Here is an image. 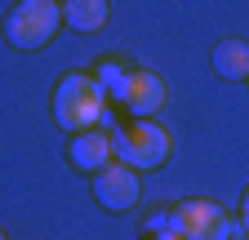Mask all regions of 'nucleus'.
I'll return each mask as SVG.
<instances>
[{
	"instance_id": "nucleus-1",
	"label": "nucleus",
	"mask_w": 249,
	"mask_h": 240,
	"mask_svg": "<svg viewBox=\"0 0 249 240\" xmlns=\"http://www.w3.org/2000/svg\"><path fill=\"white\" fill-rule=\"evenodd\" d=\"M53 120L67 134H85L98 129L107 120V94L93 80V71H67L53 89Z\"/></svg>"
},
{
	"instance_id": "nucleus-2",
	"label": "nucleus",
	"mask_w": 249,
	"mask_h": 240,
	"mask_svg": "<svg viewBox=\"0 0 249 240\" xmlns=\"http://www.w3.org/2000/svg\"><path fill=\"white\" fill-rule=\"evenodd\" d=\"M62 27V5L58 0H18L5 18V40L14 49H45Z\"/></svg>"
},
{
	"instance_id": "nucleus-3",
	"label": "nucleus",
	"mask_w": 249,
	"mask_h": 240,
	"mask_svg": "<svg viewBox=\"0 0 249 240\" xmlns=\"http://www.w3.org/2000/svg\"><path fill=\"white\" fill-rule=\"evenodd\" d=\"M169 129L156 120H134L129 129H116V160L129 169H160L169 160Z\"/></svg>"
},
{
	"instance_id": "nucleus-4",
	"label": "nucleus",
	"mask_w": 249,
	"mask_h": 240,
	"mask_svg": "<svg viewBox=\"0 0 249 240\" xmlns=\"http://www.w3.org/2000/svg\"><path fill=\"white\" fill-rule=\"evenodd\" d=\"M169 231L182 240H231L236 227L213 200H178L169 209Z\"/></svg>"
},
{
	"instance_id": "nucleus-5",
	"label": "nucleus",
	"mask_w": 249,
	"mask_h": 240,
	"mask_svg": "<svg viewBox=\"0 0 249 240\" xmlns=\"http://www.w3.org/2000/svg\"><path fill=\"white\" fill-rule=\"evenodd\" d=\"M138 191H142L138 169L120 165V160H111L107 169L93 173V200H98L103 209H111V214H124V209H134V205H138Z\"/></svg>"
},
{
	"instance_id": "nucleus-6",
	"label": "nucleus",
	"mask_w": 249,
	"mask_h": 240,
	"mask_svg": "<svg viewBox=\"0 0 249 240\" xmlns=\"http://www.w3.org/2000/svg\"><path fill=\"white\" fill-rule=\"evenodd\" d=\"M169 103V85L156 76V71H147V67H138V71H129V94H124V111H129L134 120H156V111H160Z\"/></svg>"
},
{
	"instance_id": "nucleus-7",
	"label": "nucleus",
	"mask_w": 249,
	"mask_h": 240,
	"mask_svg": "<svg viewBox=\"0 0 249 240\" xmlns=\"http://www.w3.org/2000/svg\"><path fill=\"white\" fill-rule=\"evenodd\" d=\"M67 156L76 169H107L111 156H116V129H85V134H71V147H67Z\"/></svg>"
},
{
	"instance_id": "nucleus-8",
	"label": "nucleus",
	"mask_w": 249,
	"mask_h": 240,
	"mask_svg": "<svg viewBox=\"0 0 249 240\" xmlns=\"http://www.w3.org/2000/svg\"><path fill=\"white\" fill-rule=\"evenodd\" d=\"M111 5L107 0H62V22L76 32H103Z\"/></svg>"
},
{
	"instance_id": "nucleus-9",
	"label": "nucleus",
	"mask_w": 249,
	"mask_h": 240,
	"mask_svg": "<svg viewBox=\"0 0 249 240\" xmlns=\"http://www.w3.org/2000/svg\"><path fill=\"white\" fill-rule=\"evenodd\" d=\"M213 71L223 80H249V45L245 40H223L213 49Z\"/></svg>"
},
{
	"instance_id": "nucleus-10",
	"label": "nucleus",
	"mask_w": 249,
	"mask_h": 240,
	"mask_svg": "<svg viewBox=\"0 0 249 240\" xmlns=\"http://www.w3.org/2000/svg\"><path fill=\"white\" fill-rule=\"evenodd\" d=\"M93 80L103 85V94H107L111 103H124V94H129V71H124L116 58H103V63L93 67Z\"/></svg>"
},
{
	"instance_id": "nucleus-11",
	"label": "nucleus",
	"mask_w": 249,
	"mask_h": 240,
	"mask_svg": "<svg viewBox=\"0 0 249 240\" xmlns=\"http://www.w3.org/2000/svg\"><path fill=\"white\" fill-rule=\"evenodd\" d=\"M240 227H245V236H249V191L240 196Z\"/></svg>"
},
{
	"instance_id": "nucleus-12",
	"label": "nucleus",
	"mask_w": 249,
	"mask_h": 240,
	"mask_svg": "<svg viewBox=\"0 0 249 240\" xmlns=\"http://www.w3.org/2000/svg\"><path fill=\"white\" fill-rule=\"evenodd\" d=\"M156 240H182V236H174V231H160V236H156Z\"/></svg>"
},
{
	"instance_id": "nucleus-13",
	"label": "nucleus",
	"mask_w": 249,
	"mask_h": 240,
	"mask_svg": "<svg viewBox=\"0 0 249 240\" xmlns=\"http://www.w3.org/2000/svg\"><path fill=\"white\" fill-rule=\"evenodd\" d=\"M0 240H9V236H5V227H0Z\"/></svg>"
},
{
	"instance_id": "nucleus-14",
	"label": "nucleus",
	"mask_w": 249,
	"mask_h": 240,
	"mask_svg": "<svg viewBox=\"0 0 249 240\" xmlns=\"http://www.w3.org/2000/svg\"><path fill=\"white\" fill-rule=\"evenodd\" d=\"M231 240H249V236H231Z\"/></svg>"
}]
</instances>
